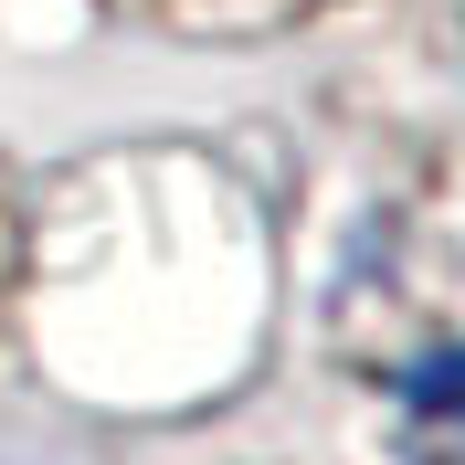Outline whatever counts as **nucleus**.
<instances>
[{"mask_svg": "<svg viewBox=\"0 0 465 465\" xmlns=\"http://www.w3.org/2000/svg\"><path fill=\"white\" fill-rule=\"evenodd\" d=\"M412 412H423V423H444V412H455V349H434V360L412 371Z\"/></svg>", "mask_w": 465, "mask_h": 465, "instance_id": "obj_1", "label": "nucleus"}, {"mask_svg": "<svg viewBox=\"0 0 465 465\" xmlns=\"http://www.w3.org/2000/svg\"><path fill=\"white\" fill-rule=\"evenodd\" d=\"M0 465H54V455H11V444H0Z\"/></svg>", "mask_w": 465, "mask_h": 465, "instance_id": "obj_2", "label": "nucleus"}]
</instances>
